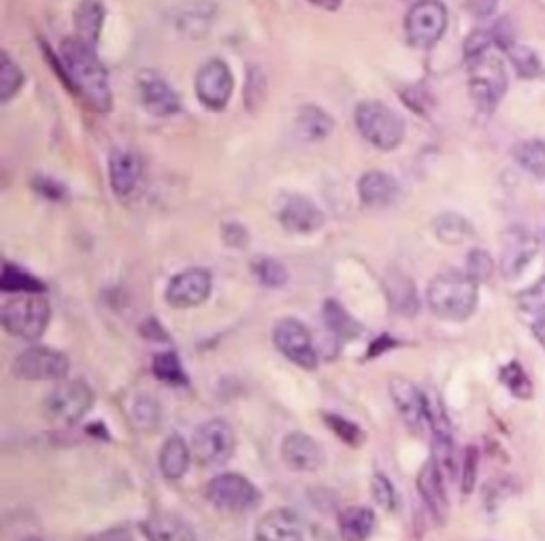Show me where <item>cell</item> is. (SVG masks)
I'll use <instances>...</instances> for the list:
<instances>
[{
  "label": "cell",
  "mask_w": 545,
  "mask_h": 541,
  "mask_svg": "<svg viewBox=\"0 0 545 541\" xmlns=\"http://www.w3.org/2000/svg\"><path fill=\"white\" fill-rule=\"evenodd\" d=\"M60 56L69 88L84 98V103L90 109L98 113H109L113 107L109 75L103 62L98 60L94 47L77 37H69L60 45Z\"/></svg>",
  "instance_id": "1"
},
{
  "label": "cell",
  "mask_w": 545,
  "mask_h": 541,
  "mask_svg": "<svg viewBox=\"0 0 545 541\" xmlns=\"http://www.w3.org/2000/svg\"><path fill=\"white\" fill-rule=\"evenodd\" d=\"M477 301H480L477 282L462 271H443L428 286V307L443 320L462 322L471 318Z\"/></svg>",
  "instance_id": "2"
},
{
  "label": "cell",
  "mask_w": 545,
  "mask_h": 541,
  "mask_svg": "<svg viewBox=\"0 0 545 541\" xmlns=\"http://www.w3.org/2000/svg\"><path fill=\"white\" fill-rule=\"evenodd\" d=\"M354 122L362 139L382 152L396 150L405 137L403 118L382 101L360 103L354 111Z\"/></svg>",
  "instance_id": "3"
},
{
  "label": "cell",
  "mask_w": 545,
  "mask_h": 541,
  "mask_svg": "<svg viewBox=\"0 0 545 541\" xmlns=\"http://www.w3.org/2000/svg\"><path fill=\"white\" fill-rule=\"evenodd\" d=\"M52 309L41 294H15L0 311V320L7 333L24 341H37L43 337Z\"/></svg>",
  "instance_id": "4"
},
{
  "label": "cell",
  "mask_w": 545,
  "mask_h": 541,
  "mask_svg": "<svg viewBox=\"0 0 545 541\" xmlns=\"http://www.w3.org/2000/svg\"><path fill=\"white\" fill-rule=\"evenodd\" d=\"M469 90L482 111H492L507 92V73L503 62L490 52L469 62Z\"/></svg>",
  "instance_id": "5"
},
{
  "label": "cell",
  "mask_w": 545,
  "mask_h": 541,
  "mask_svg": "<svg viewBox=\"0 0 545 541\" xmlns=\"http://www.w3.org/2000/svg\"><path fill=\"white\" fill-rule=\"evenodd\" d=\"M205 499L222 512H247L260 503V490L241 473H222L207 482Z\"/></svg>",
  "instance_id": "6"
},
{
  "label": "cell",
  "mask_w": 545,
  "mask_h": 541,
  "mask_svg": "<svg viewBox=\"0 0 545 541\" xmlns=\"http://www.w3.org/2000/svg\"><path fill=\"white\" fill-rule=\"evenodd\" d=\"M445 28H448V9L439 0H418L407 11V41L418 49H431L437 45L445 35Z\"/></svg>",
  "instance_id": "7"
},
{
  "label": "cell",
  "mask_w": 545,
  "mask_h": 541,
  "mask_svg": "<svg viewBox=\"0 0 545 541\" xmlns=\"http://www.w3.org/2000/svg\"><path fill=\"white\" fill-rule=\"evenodd\" d=\"M94 405L92 388L81 380L58 384L45 399V414L60 424H73L84 418Z\"/></svg>",
  "instance_id": "8"
},
{
  "label": "cell",
  "mask_w": 545,
  "mask_h": 541,
  "mask_svg": "<svg viewBox=\"0 0 545 541\" xmlns=\"http://www.w3.org/2000/svg\"><path fill=\"white\" fill-rule=\"evenodd\" d=\"M235 433L224 420H209L192 437V456L203 467H220L235 452Z\"/></svg>",
  "instance_id": "9"
},
{
  "label": "cell",
  "mask_w": 545,
  "mask_h": 541,
  "mask_svg": "<svg viewBox=\"0 0 545 541\" xmlns=\"http://www.w3.org/2000/svg\"><path fill=\"white\" fill-rule=\"evenodd\" d=\"M69 369V358L52 348H30L13 360V375L26 382H58Z\"/></svg>",
  "instance_id": "10"
},
{
  "label": "cell",
  "mask_w": 545,
  "mask_h": 541,
  "mask_svg": "<svg viewBox=\"0 0 545 541\" xmlns=\"http://www.w3.org/2000/svg\"><path fill=\"white\" fill-rule=\"evenodd\" d=\"M273 343L275 348L282 352L294 365L303 369L318 367V352L313 346V339L307 326L296 318H284L275 324L273 329Z\"/></svg>",
  "instance_id": "11"
},
{
  "label": "cell",
  "mask_w": 545,
  "mask_h": 541,
  "mask_svg": "<svg viewBox=\"0 0 545 541\" xmlns=\"http://www.w3.org/2000/svg\"><path fill=\"white\" fill-rule=\"evenodd\" d=\"M194 90L198 101L211 111H222L235 90V79L224 60H209L196 73Z\"/></svg>",
  "instance_id": "12"
},
{
  "label": "cell",
  "mask_w": 545,
  "mask_h": 541,
  "mask_svg": "<svg viewBox=\"0 0 545 541\" xmlns=\"http://www.w3.org/2000/svg\"><path fill=\"white\" fill-rule=\"evenodd\" d=\"M213 288L211 273L205 269H188L177 273L164 292V299L175 309L198 307L209 299Z\"/></svg>",
  "instance_id": "13"
},
{
  "label": "cell",
  "mask_w": 545,
  "mask_h": 541,
  "mask_svg": "<svg viewBox=\"0 0 545 541\" xmlns=\"http://www.w3.org/2000/svg\"><path fill=\"white\" fill-rule=\"evenodd\" d=\"M143 160L130 150H113L109 156V182L118 199H132L143 186Z\"/></svg>",
  "instance_id": "14"
},
{
  "label": "cell",
  "mask_w": 545,
  "mask_h": 541,
  "mask_svg": "<svg viewBox=\"0 0 545 541\" xmlns=\"http://www.w3.org/2000/svg\"><path fill=\"white\" fill-rule=\"evenodd\" d=\"M139 101L154 118H171L181 109L177 92L156 73H143L137 84Z\"/></svg>",
  "instance_id": "15"
},
{
  "label": "cell",
  "mask_w": 545,
  "mask_h": 541,
  "mask_svg": "<svg viewBox=\"0 0 545 541\" xmlns=\"http://www.w3.org/2000/svg\"><path fill=\"white\" fill-rule=\"evenodd\" d=\"M390 397L411 431L420 433L426 429V424H431V420H428V401L409 380L394 377L390 382Z\"/></svg>",
  "instance_id": "16"
},
{
  "label": "cell",
  "mask_w": 545,
  "mask_h": 541,
  "mask_svg": "<svg viewBox=\"0 0 545 541\" xmlns=\"http://www.w3.org/2000/svg\"><path fill=\"white\" fill-rule=\"evenodd\" d=\"M279 222H282L288 233L309 235L324 226V213L305 196L292 194L282 203V209H279Z\"/></svg>",
  "instance_id": "17"
},
{
  "label": "cell",
  "mask_w": 545,
  "mask_h": 541,
  "mask_svg": "<svg viewBox=\"0 0 545 541\" xmlns=\"http://www.w3.org/2000/svg\"><path fill=\"white\" fill-rule=\"evenodd\" d=\"M284 463L299 473H313L324 465V452L320 444L311 435L290 433L282 444Z\"/></svg>",
  "instance_id": "18"
},
{
  "label": "cell",
  "mask_w": 545,
  "mask_h": 541,
  "mask_svg": "<svg viewBox=\"0 0 545 541\" xmlns=\"http://www.w3.org/2000/svg\"><path fill=\"white\" fill-rule=\"evenodd\" d=\"M537 254V243L522 228H511L503 237L501 269L505 277H518Z\"/></svg>",
  "instance_id": "19"
},
{
  "label": "cell",
  "mask_w": 545,
  "mask_h": 541,
  "mask_svg": "<svg viewBox=\"0 0 545 541\" xmlns=\"http://www.w3.org/2000/svg\"><path fill=\"white\" fill-rule=\"evenodd\" d=\"M401 194V186L396 179L384 171H369L360 177L358 196L365 207L382 209L396 203Z\"/></svg>",
  "instance_id": "20"
},
{
  "label": "cell",
  "mask_w": 545,
  "mask_h": 541,
  "mask_svg": "<svg viewBox=\"0 0 545 541\" xmlns=\"http://www.w3.org/2000/svg\"><path fill=\"white\" fill-rule=\"evenodd\" d=\"M418 490L424 505L428 507V512L433 514L437 522H443L445 516H448V495H445L443 473L439 471L433 458L422 467L418 475Z\"/></svg>",
  "instance_id": "21"
},
{
  "label": "cell",
  "mask_w": 545,
  "mask_h": 541,
  "mask_svg": "<svg viewBox=\"0 0 545 541\" xmlns=\"http://www.w3.org/2000/svg\"><path fill=\"white\" fill-rule=\"evenodd\" d=\"M256 541H303V527L290 510H273L256 524Z\"/></svg>",
  "instance_id": "22"
},
{
  "label": "cell",
  "mask_w": 545,
  "mask_h": 541,
  "mask_svg": "<svg viewBox=\"0 0 545 541\" xmlns=\"http://www.w3.org/2000/svg\"><path fill=\"white\" fill-rule=\"evenodd\" d=\"M145 533L150 541H196L190 524L177 514H156L145 524Z\"/></svg>",
  "instance_id": "23"
},
{
  "label": "cell",
  "mask_w": 545,
  "mask_h": 541,
  "mask_svg": "<svg viewBox=\"0 0 545 541\" xmlns=\"http://www.w3.org/2000/svg\"><path fill=\"white\" fill-rule=\"evenodd\" d=\"M158 463L164 478L179 480L190 467V448L186 444V439L181 435L167 437V441H164L160 448Z\"/></svg>",
  "instance_id": "24"
},
{
  "label": "cell",
  "mask_w": 545,
  "mask_h": 541,
  "mask_svg": "<svg viewBox=\"0 0 545 541\" xmlns=\"http://www.w3.org/2000/svg\"><path fill=\"white\" fill-rule=\"evenodd\" d=\"M105 24V7L98 0H81L75 9V32L77 39L96 47L98 37Z\"/></svg>",
  "instance_id": "25"
},
{
  "label": "cell",
  "mask_w": 545,
  "mask_h": 541,
  "mask_svg": "<svg viewBox=\"0 0 545 541\" xmlns=\"http://www.w3.org/2000/svg\"><path fill=\"white\" fill-rule=\"evenodd\" d=\"M333 118L328 116V113L316 105H307L301 107V111L296 113V122H294V130L299 139L303 141H322L326 139L330 133H333Z\"/></svg>",
  "instance_id": "26"
},
{
  "label": "cell",
  "mask_w": 545,
  "mask_h": 541,
  "mask_svg": "<svg viewBox=\"0 0 545 541\" xmlns=\"http://www.w3.org/2000/svg\"><path fill=\"white\" fill-rule=\"evenodd\" d=\"M375 531V514L369 507L352 505L339 514V533L345 541H367Z\"/></svg>",
  "instance_id": "27"
},
{
  "label": "cell",
  "mask_w": 545,
  "mask_h": 541,
  "mask_svg": "<svg viewBox=\"0 0 545 541\" xmlns=\"http://www.w3.org/2000/svg\"><path fill=\"white\" fill-rule=\"evenodd\" d=\"M433 461L443 473L445 480H454L458 463L454 452V441L448 429H433Z\"/></svg>",
  "instance_id": "28"
},
{
  "label": "cell",
  "mask_w": 545,
  "mask_h": 541,
  "mask_svg": "<svg viewBox=\"0 0 545 541\" xmlns=\"http://www.w3.org/2000/svg\"><path fill=\"white\" fill-rule=\"evenodd\" d=\"M435 235L439 241L448 243V245H458L471 239L473 228L467 218L458 216V213H443L435 220Z\"/></svg>",
  "instance_id": "29"
},
{
  "label": "cell",
  "mask_w": 545,
  "mask_h": 541,
  "mask_svg": "<svg viewBox=\"0 0 545 541\" xmlns=\"http://www.w3.org/2000/svg\"><path fill=\"white\" fill-rule=\"evenodd\" d=\"M0 290L15 294H43L45 284L20 267L5 265L3 275H0Z\"/></svg>",
  "instance_id": "30"
},
{
  "label": "cell",
  "mask_w": 545,
  "mask_h": 541,
  "mask_svg": "<svg viewBox=\"0 0 545 541\" xmlns=\"http://www.w3.org/2000/svg\"><path fill=\"white\" fill-rule=\"evenodd\" d=\"M388 297L392 307L396 311H401V314H414L418 309V294L414 282L405 275L399 273L392 275V280L388 282Z\"/></svg>",
  "instance_id": "31"
},
{
  "label": "cell",
  "mask_w": 545,
  "mask_h": 541,
  "mask_svg": "<svg viewBox=\"0 0 545 541\" xmlns=\"http://www.w3.org/2000/svg\"><path fill=\"white\" fill-rule=\"evenodd\" d=\"M322 314H324V320L328 324V329L333 331L337 337H341V339H354L360 333L358 322L337 301H326V305L322 309Z\"/></svg>",
  "instance_id": "32"
},
{
  "label": "cell",
  "mask_w": 545,
  "mask_h": 541,
  "mask_svg": "<svg viewBox=\"0 0 545 541\" xmlns=\"http://www.w3.org/2000/svg\"><path fill=\"white\" fill-rule=\"evenodd\" d=\"M516 160L518 165L537 179L545 177V143L543 141H524L518 145L516 150Z\"/></svg>",
  "instance_id": "33"
},
{
  "label": "cell",
  "mask_w": 545,
  "mask_h": 541,
  "mask_svg": "<svg viewBox=\"0 0 545 541\" xmlns=\"http://www.w3.org/2000/svg\"><path fill=\"white\" fill-rule=\"evenodd\" d=\"M501 382L505 384V388L514 395L516 399H531L533 397V382L528 373L524 371V367L516 360H511L503 369H501Z\"/></svg>",
  "instance_id": "34"
},
{
  "label": "cell",
  "mask_w": 545,
  "mask_h": 541,
  "mask_svg": "<svg viewBox=\"0 0 545 541\" xmlns=\"http://www.w3.org/2000/svg\"><path fill=\"white\" fill-rule=\"evenodd\" d=\"M24 86V73L7 52L0 54V101L9 103Z\"/></svg>",
  "instance_id": "35"
},
{
  "label": "cell",
  "mask_w": 545,
  "mask_h": 541,
  "mask_svg": "<svg viewBox=\"0 0 545 541\" xmlns=\"http://www.w3.org/2000/svg\"><path fill=\"white\" fill-rule=\"evenodd\" d=\"M505 52H507L511 64H514L520 77L535 79V77H539L543 73V64H541L539 56L533 52L531 47L514 43L511 47H507Z\"/></svg>",
  "instance_id": "36"
},
{
  "label": "cell",
  "mask_w": 545,
  "mask_h": 541,
  "mask_svg": "<svg viewBox=\"0 0 545 541\" xmlns=\"http://www.w3.org/2000/svg\"><path fill=\"white\" fill-rule=\"evenodd\" d=\"M152 369L156 373L158 380L167 382V384H188V377L184 373V367H181V360L175 352H162L156 354L152 360Z\"/></svg>",
  "instance_id": "37"
},
{
  "label": "cell",
  "mask_w": 545,
  "mask_h": 541,
  "mask_svg": "<svg viewBox=\"0 0 545 541\" xmlns=\"http://www.w3.org/2000/svg\"><path fill=\"white\" fill-rule=\"evenodd\" d=\"M254 273L262 286L267 288H282L288 282V271L279 260L260 258L254 265Z\"/></svg>",
  "instance_id": "38"
},
{
  "label": "cell",
  "mask_w": 545,
  "mask_h": 541,
  "mask_svg": "<svg viewBox=\"0 0 545 541\" xmlns=\"http://www.w3.org/2000/svg\"><path fill=\"white\" fill-rule=\"evenodd\" d=\"M324 420L328 424V429L333 431L339 439H343L345 444L350 446H360L365 441V433H362L360 426L348 418H343L339 414H324Z\"/></svg>",
  "instance_id": "39"
},
{
  "label": "cell",
  "mask_w": 545,
  "mask_h": 541,
  "mask_svg": "<svg viewBox=\"0 0 545 541\" xmlns=\"http://www.w3.org/2000/svg\"><path fill=\"white\" fill-rule=\"evenodd\" d=\"M471 280L477 284L488 282L494 273V260L486 250H471L467 256V271Z\"/></svg>",
  "instance_id": "40"
},
{
  "label": "cell",
  "mask_w": 545,
  "mask_h": 541,
  "mask_svg": "<svg viewBox=\"0 0 545 541\" xmlns=\"http://www.w3.org/2000/svg\"><path fill=\"white\" fill-rule=\"evenodd\" d=\"M518 307L526 314H545V275L518 294Z\"/></svg>",
  "instance_id": "41"
},
{
  "label": "cell",
  "mask_w": 545,
  "mask_h": 541,
  "mask_svg": "<svg viewBox=\"0 0 545 541\" xmlns=\"http://www.w3.org/2000/svg\"><path fill=\"white\" fill-rule=\"evenodd\" d=\"M477 467H480V452H477L475 446H469L465 450V458H462V471H460V486L465 495L473 493L475 482H477Z\"/></svg>",
  "instance_id": "42"
},
{
  "label": "cell",
  "mask_w": 545,
  "mask_h": 541,
  "mask_svg": "<svg viewBox=\"0 0 545 541\" xmlns=\"http://www.w3.org/2000/svg\"><path fill=\"white\" fill-rule=\"evenodd\" d=\"M371 490H373V499L377 501L379 507H384V510H388V512L396 510V490L384 473L373 475Z\"/></svg>",
  "instance_id": "43"
},
{
  "label": "cell",
  "mask_w": 545,
  "mask_h": 541,
  "mask_svg": "<svg viewBox=\"0 0 545 541\" xmlns=\"http://www.w3.org/2000/svg\"><path fill=\"white\" fill-rule=\"evenodd\" d=\"M492 43H494L492 32H486V30L471 32L469 39L465 41V58L471 62L475 58L488 54V49H490Z\"/></svg>",
  "instance_id": "44"
},
{
  "label": "cell",
  "mask_w": 545,
  "mask_h": 541,
  "mask_svg": "<svg viewBox=\"0 0 545 541\" xmlns=\"http://www.w3.org/2000/svg\"><path fill=\"white\" fill-rule=\"evenodd\" d=\"M135 420L141 429H156L160 422V409L154 399H139L135 405Z\"/></svg>",
  "instance_id": "45"
},
{
  "label": "cell",
  "mask_w": 545,
  "mask_h": 541,
  "mask_svg": "<svg viewBox=\"0 0 545 541\" xmlns=\"http://www.w3.org/2000/svg\"><path fill=\"white\" fill-rule=\"evenodd\" d=\"M264 88H267V81H264V75L260 73V69L252 67L250 69V75H247V92H252L254 90V96H252V101L247 103V107H250L254 111V103H260L262 98H264ZM245 92V94H247Z\"/></svg>",
  "instance_id": "46"
},
{
  "label": "cell",
  "mask_w": 545,
  "mask_h": 541,
  "mask_svg": "<svg viewBox=\"0 0 545 541\" xmlns=\"http://www.w3.org/2000/svg\"><path fill=\"white\" fill-rule=\"evenodd\" d=\"M499 7V0H467V9L471 11V15H475V18H490V15L497 11Z\"/></svg>",
  "instance_id": "47"
},
{
  "label": "cell",
  "mask_w": 545,
  "mask_h": 541,
  "mask_svg": "<svg viewBox=\"0 0 545 541\" xmlns=\"http://www.w3.org/2000/svg\"><path fill=\"white\" fill-rule=\"evenodd\" d=\"M222 235H224V241L228 245H233V248H243V245L247 243V233L241 224H226L222 228Z\"/></svg>",
  "instance_id": "48"
},
{
  "label": "cell",
  "mask_w": 545,
  "mask_h": 541,
  "mask_svg": "<svg viewBox=\"0 0 545 541\" xmlns=\"http://www.w3.org/2000/svg\"><path fill=\"white\" fill-rule=\"evenodd\" d=\"M88 541H135V537H132V533L124 527H113L109 531H103V533L90 537Z\"/></svg>",
  "instance_id": "49"
},
{
  "label": "cell",
  "mask_w": 545,
  "mask_h": 541,
  "mask_svg": "<svg viewBox=\"0 0 545 541\" xmlns=\"http://www.w3.org/2000/svg\"><path fill=\"white\" fill-rule=\"evenodd\" d=\"M533 335H535V339L541 343V346L545 348V314H541V316L537 318V322L533 324Z\"/></svg>",
  "instance_id": "50"
},
{
  "label": "cell",
  "mask_w": 545,
  "mask_h": 541,
  "mask_svg": "<svg viewBox=\"0 0 545 541\" xmlns=\"http://www.w3.org/2000/svg\"><path fill=\"white\" fill-rule=\"evenodd\" d=\"M313 5H318L322 9H328V11H335L339 5H341V0H311Z\"/></svg>",
  "instance_id": "51"
},
{
  "label": "cell",
  "mask_w": 545,
  "mask_h": 541,
  "mask_svg": "<svg viewBox=\"0 0 545 541\" xmlns=\"http://www.w3.org/2000/svg\"><path fill=\"white\" fill-rule=\"evenodd\" d=\"M24 541H43V539H39V537H26Z\"/></svg>",
  "instance_id": "52"
}]
</instances>
